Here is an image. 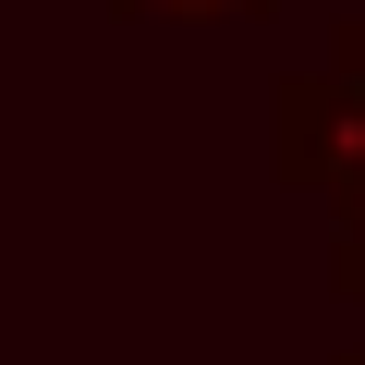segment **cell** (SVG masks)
I'll use <instances>...</instances> for the list:
<instances>
[{
    "mask_svg": "<svg viewBox=\"0 0 365 365\" xmlns=\"http://www.w3.org/2000/svg\"><path fill=\"white\" fill-rule=\"evenodd\" d=\"M329 268H341V292H365V158L329 182Z\"/></svg>",
    "mask_w": 365,
    "mask_h": 365,
    "instance_id": "1",
    "label": "cell"
},
{
    "mask_svg": "<svg viewBox=\"0 0 365 365\" xmlns=\"http://www.w3.org/2000/svg\"><path fill=\"white\" fill-rule=\"evenodd\" d=\"M329 61H341V73H365V13H353V25H329Z\"/></svg>",
    "mask_w": 365,
    "mask_h": 365,
    "instance_id": "3",
    "label": "cell"
},
{
    "mask_svg": "<svg viewBox=\"0 0 365 365\" xmlns=\"http://www.w3.org/2000/svg\"><path fill=\"white\" fill-rule=\"evenodd\" d=\"M110 13H182L195 25V13H268V0H110Z\"/></svg>",
    "mask_w": 365,
    "mask_h": 365,
    "instance_id": "2",
    "label": "cell"
},
{
    "mask_svg": "<svg viewBox=\"0 0 365 365\" xmlns=\"http://www.w3.org/2000/svg\"><path fill=\"white\" fill-rule=\"evenodd\" d=\"M341 365H365V341H353V353H341Z\"/></svg>",
    "mask_w": 365,
    "mask_h": 365,
    "instance_id": "4",
    "label": "cell"
}]
</instances>
